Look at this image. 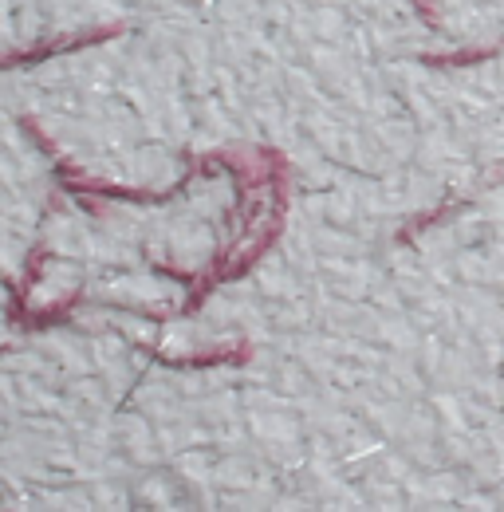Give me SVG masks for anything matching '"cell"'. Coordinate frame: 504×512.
Wrapping results in <instances>:
<instances>
[{"mask_svg": "<svg viewBox=\"0 0 504 512\" xmlns=\"http://www.w3.org/2000/svg\"><path fill=\"white\" fill-rule=\"evenodd\" d=\"M123 36V24H107V28H95V32H79V36H60V40H48L40 48H28V52H16V56H0V71L8 67H24V64H40L48 56H60V52H75V48H95L103 40H115Z\"/></svg>", "mask_w": 504, "mask_h": 512, "instance_id": "1", "label": "cell"}, {"mask_svg": "<svg viewBox=\"0 0 504 512\" xmlns=\"http://www.w3.org/2000/svg\"><path fill=\"white\" fill-rule=\"evenodd\" d=\"M457 209H465V201H453V197H449V201H441L438 209H430V213H418V217H410V221H406V225L398 229V245H410V241H414L418 233H426V229L441 225V221H445V217H453Z\"/></svg>", "mask_w": 504, "mask_h": 512, "instance_id": "2", "label": "cell"}, {"mask_svg": "<svg viewBox=\"0 0 504 512\" xmlns=\"http://www.w3.org/2000/svg\"><path fill=\"white\" fill-rule=\"evenodd\" d=\"M504 56V40L497 48H473V52H445V56H422L426 67H473V64H485V60H497Z\"/></svg>", "mask_w": 504, "mask_h": 512, "instance_id": "3", "label": "cell"}, {"mask_svg": "<svg viewBox=\"0 0 504 512\" xmlns=\"http://www.w3.org/2000/svg\"><path fill=\"white\" fill-rule=\"evenodd\" d=\"M414 8H418V16H422V24H430V28H441L438 4H434V0H414Z\"/></svg>", "mask_w": 504, "mask_h": 512, "instance_id": "4", "label": "cell"}]
</instances>
